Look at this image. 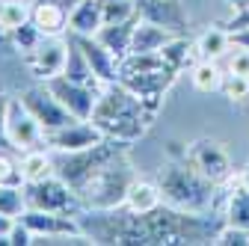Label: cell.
<instances>
[{
    "instance_id": "6da1fadb",
    "label": "cell",
    "mask_w": 249,
    "mask_h": 246,
    "mask_svg": "<svg viewBox=\"0 0 249 246\" xmlns=\"http://www.w3.org/2000/svg\"><path fill=\"white\" fill-rule=\"evenodd\" d=\"M154 181L160 187L163 205L184 213H211L220 202V187L208 181L187 158H169L154 172Z\"/></svg>"
},
{
    "instance_id": "7a4b0ae2",
    "label": "cell",
    "mask_w": 249,
    "mask_h": 246,
    "mask_svg": "<svg viewBox=\"0 0 249 246\" xmlns=\"http://www.w3.org/2000/svg\"><path fill=\"white\" fill-rule=\"evenodd\" d=\"M92 125H95L104 137L122 140V142H137L148 134L151 122L145 119L140 101L134 98V92L124 83H107L98 95L95 113H92Z\"/></svg>"
},
{
    "instance_id": "3957f363",
    "label": "cell",
    "mask_w": 249,
    "mask_h": 246,
    "mask_svg": "<svg viewBox=\"0 0 249 246\" xmlns=\"http://www.w3.org/2000/svg\"><path fill=\"white\" fill-rule=\"evenodd\" d=\"M137 178V169L131 163V155H116L107 160L101 169L89 175V181L77 190V199L83 205V213H101V211H116L124 205L131 184Z\"/></svg>"
},
{
    "instance_id": "277c9868",
    "label": "cell",
    "mask_w": 249,
    "mask_h": 246,
    "mask_svg": "<svg viewBox=\"0 0 249 246\" xmlns=\"http://www.w3.org/2000/svg\"><path fill=\"white\" fill-rule=\"evenodd\" d=\"M124 151H131V142H122V140H110L104 137L101 142L89 145L83 151H66V155H56V175L69 184V187L77 193L83 184L89 181V175L101 169L107 160H113L116 155H124Z\"/></svg>"
},
{
    "instance_id": "5b68a950",
    "label": "cell",
    "mask_w": 249,
    "mask_h": 246,
    "mask_svg": "<svg viewBox=\"0 0 249 246\" xmlns=\"http://www.w3.org/2000/svg\"><path fill=\"white\" fill-rule=\"evenodd\" d=\"M21 190H24V205L27 208L53 211V213H74V217L83 213V205H80L77 193L59 175H51V178L33 181V184H24Z\"/></svg>"
},
{
    "instance_id": "8992f818",
    "label": "cell",
    "mask_w": 249,
    "mask_h": 246,
    "mask_svg": "<svg viewBox=\"0 0 249 246\" xmlns=\"http://www.w3.org/2000/svg\"><path fill=\"white\" fill-rule=\"evenodd\" d=\"M187 160H190L208 181H213L216 187H223V184H229L237 175L229 148L220 140H211V137H199L193 142H187Z\"/></svg>"
},
{
    "instance_id": "52a82bcc",
    "label": "cell",
    "mask_w": 249,
    "mask_h": 246,
    "mask_svg": "<svg viewBox=\"0 0 249 246\" xmlns=\"http://www.w3.org/2000/svg\"><path fill=\"white\" fill-rule=\"evenodd\" d=\"M6 145L12 151H18V155L45 145V128L39 125V119L24 107V101L18 95L9 98V110H6Z\"/></svg>"
},
{
    "instance_id": "ba28073f",
    "label": "cell",
    "mask_w": 249,
    "mask_h": 246,
    "mask_svg": "<svg viewBox=\"0 0 249 246\" xmlns=\"http://www.w3.org/2000/svg\"><path fill=\"white\" fill-rule=\"evenodd\" d=\"M66 59H69V39L53 36V39H42L39 48L24 53L21 63H24V69L30 71L33 80L48 83V80H53L66 71Z\"/></svg>"
},
{
    "instance_id": "9c48e42d",
    "label": "cell",
    "mask_w": 249,
    "mask_h": 246,
    "mask_svg": "<svg viewBox=\"0 0 249 246\" xmlns=\"http://www.w3.org/2000/svg\"><path fill=\"white\" fill-rule=\"evenodd\" d=\"M18 98L24 101V107H27L30 113L39 119V125L45 128V134H48V131H56V128H62V125H69V122H74V116L59 104V98L48 89V83H39V80H36L33 86L21 89Z\"/></svg>"
},
{
    "instance_id": "30bf717a",
    "label": "cell",
    "mask_w": 249,
    "mask_h": 246,
    "mask_svg": "<svg viewBox=\"0 0 249 246\" xmlns=\"http://www.w3.org/2000/svg\"><path fill=\"white\" fill-rule=\"evenodd\" d=\"M48 89L59 98V104L66 107L74 119H92L104 86L101 89L98 86H86V83H77V80H69L66 74H59V77L48 80Z\"/></svg>"
},
{
    "instance_id": "8fae6325",
    "label": "cell",
    "mask_w": 249,
    "mask_h": 246,
    "mask_svg": "<svg viewBox=\"0 0 249 246\" xmlns=\"http://www.w3.org/2000/svg\"><path fill=\"white\" fill-rule=\"evenodd\" d=\"M104 134L92 125L89 119H74L69 125H62L56 131H48L45 134V145L53 151V155H66V151H83L89 145L101 142Z\"/></svg>"
},
{
    "instance_id": "7c38bea8",
    "label": "cell",
    "mask_w": 249,
    "mask_h": 246,
    "mask_svg": "<svg viewBox=\"0 0 249 246\" xmlns=\"http://www.w3.org/2000/svg\"><path fill=\"white\" fill-rule=\"evenodd\" d=\"M74 42L80 45V51H83V56H86L92 74H95L104 86L119 80V56H113L95 36H74Z\"/></svg>"
},
{
    "instance_id": "4fadbf2b",
    "label": "cell",
    "mask_w": 249,
    "mask_h": 246,
    "mask_svg": "<svg viewBox=\"0 0 249 246\" xmlns=\"http://www.w3.org/2000/svg\"><path fill=\"white\" fill-rule=\"evenodd\" d=\"M220 205H223V223L249 228V187L240 184L237 175L220 187Z\"/></svg>"
},
{
    "instance_id": "5bb4252c",
    "label": "cell",
    "mask_w": 249,
    "mask_h": 246,
    "mask_svg": "<svg viewBox=\"0 0 249 246\" xmlns=\"http://www.w3.org/2000/svg\"><path fill=\"white\" fill-rule=\"evenodd\" d=\"M140 18L163 24L175 33H187V12L181 9L178 0H134Z\"/></svg>"
},
{
    "instance_id": "9a60e30c",
    "label": "cell",
    "mask_w": 249,
    "mask_h": 246,
    "mask_svg": "<svg viewBox=\"0 0 249 246\" xmlns=\"http://www.w3.org/2000/svg\"><path fill=\"white\" fill-rule=\"evenodd\" d=\"M30 21H33L45 39L53 36H66L69 33V9L59 3V0H33V12H30Z\"/></svg>"
},
{
    "instance_id": "2e32d148",
    "label": "cell",
    "mask_w": 249,
    "mask_h": 246,
    "mask_svg": "<svg viewBox=\"0 0 249 246\" xmlns=\"http://www.w3.org/2000/svg\"><path fill=\"white\" fill-rule=\"evenodd\" d=\"M104 27V0H80L69 9L71 36H95Z\"/></svg>"
},
{
    "instance_id": "e0dca14e",
    "label": "cell",
    "mask_w": 249,
    "mask_h": 246,
    "mask_svg": "<svg viewBox=\"0 0 249 246\" xmlns=\"http://www.w3.org/2000/svg\"><path fill=\"white\" fill-rule=\"evenodd\" d=\"M160 56L166 59V66L181 77L187 74L196 63H199V51H196V39H190L187 33H178L172 36L163 48H160Z\"/></svg>"
},
{
    "instance_id": "ac0fdd59",
    "label": "cell",
    "mask_w": 249,
    "mask_h": 246,
    "mask_svg": "<svg viewBox=\"0 0 249 246\" xmlns=\"http://www.w3.org/2000/svg\"><path fill=\"white\" fill-rule=\"evenodd\" d=\"M160 205H163V196H160L158 181L137 175L134 184H131V190H128V196H124V205L122 208H128L134 213H151V211H158Z\"/></svg>"
},
{
    "instance_id": "d6986e66",
    "label": "cell",
    "mask_w": 249,
    "mask_h": 246,
    "mask_svg": "<svg viewBox=\"0 0 249 246\" xmlns=\"http://www.w3.org/2000/svg\"><path fill=\"white\" fill-rule=\"evenodd\" d=\"M172 36H178L175 30L163 27V24H154V21H145L140 18L137 27H134V39H131V51L134 53H148V51H160Z\"/></svg>"
},
{
    "instance_id": "ffe728a7",
    "label": "cell",
    "mask_w": 249,
    "mask_h": 246,
    "mask_svg": "<svg viewBox=\"0 0 249 246\" xmlns=\"http://www.w3.org/2000/svg\"><path fill=\"white\" fill-rule=\"evenodd\" d=\"M21 175H24V184L45 181V178L56 175V160L51 155V148L39 145V148L24 151V155H21Z\"/></svg>"
},
{
    "instance_id": "44dd1931",
    "label": "cell",
    "mask_w": 249,
    "mask_h": 246,
    "mask_svg": "<svg viewBox=\"0 0 249 246\" xmlns=\"http://www.w3.org/2000/svg\"><path fill=\"white\" fill-rule=\"evenodd\" d=\"M137 21H140V15L137 18H131V21H119V24H104L98 33H95V39L113 53V56H124L131 51V39H134V27H137Z\"/></svg>"
},
{
    "instance_id": "7402d4cb",
    "label": "cell",
    "mask_w": 249,
    "mask_h": 246,
    "mask_svg": "<svg viewBox=\"0 0 249 246\" xmlns=\"http://www.w3.org/2000/svg\"><path fill=\"white\" fill-rule=\"evenodd\" d=\"M196 51H199V59H216L220 63L223 56H229L231 51V36L223 24H213V27H205L202 33L196 36Z\"/></svg>"
},
{
    "instance_id": "603a6c76",
    "label": "cell",
    "mask_w": 249,
    "mask_h": 246,
    "mask_svg": "<svg viewBox=\"0 0 249 246\" xmlns=\"http://www.w3.org/2000/svg\"><path fill=\"white\" fill-rule=\"evenodd\" d=\"M223 77H226V69L216 63V59H199V63L190 69V83H193L196 92H202V95L220 92Z\"/></svg>"
},
{
    "instance_id": "cb8c5ba5",
    "label": "cell",
    "mask_w": 249,
    "mask_h": 246,
    "mask_svg": "<svg viewBox=\"0 0 249 246\" xmlns=\"http://www.w3.org/2000/svg\"><path fill=\"white\" fill-rule=\"evenodd\" d=\"M66 74L69 80H77V83H86V86H104L95 74H92V69H89V63H86V56H83V51H80V45L74 42V36L69 33V59H66Z\"/></svg>"
},
{
    "instance_id": "d4e9b609",
    "label": "cell",
    "mask_w": 249,
    "mask_h": 246,
    "mask_svg": "<svg viewBox=\"0 0 249 246\" xmlns=\"http://www.w3.org/2000/svg\"><path fill=\"white\" fill-rule=\"evenodd\" d=\"M30 12H33V0H0V24L6 30L27 24Z\"/></svg>"
},
{
    "instance_id": "484cf974",
    "label": "cell",
    "mask_w": 249,
    "mask_h": 246,
    "mask_svg": "<svg viewBox=\"0 0 249 246\" xmlns=\"http://www.w3.org/2000/svg\"><path fill=\"white\" fill-rule=\"evenodd\" d=\"M45 36H42V30L33 24V21H27V24H21V27H15V30H9V45H12V51H18L21 56L24 53H30L33 48H39V42H42Z\"/></svg>"
},
{
    "instance_id": "4316f807",
    "label": "cell",
    "mask_w": 249,
    "mask_h": 246,
    "mask_svg": "<svg viewBox=\"0 0 249 246\" xmlns=\"http://www.w3.org/2000/svg\"><path fill=\"white\" fill-rule=\"evenodd\" d=\"M220 95H223L229 104H249V77L226 71L223 86H220Z\"/></svg>"
},
{
    "instance_id": "83f0119b",
    "label": "cell",
    "mask_w": 249,
    "mask_h": 246,
    "mask_svg": "<svg viewBox=\"0 0 249 246\" xmlns=\"http://www.w3.org/2000/svg\"><path fill=\"white\" fill-rule=\"evenodd\" d=\"M0 184L3 187H24V175H21V158L0 151Z\"/></svg>"
},
{
    "instance_id": "f1b7e54d",
    "label": "cell",
    "mask_w": 249,
    "mask_h": 246,
    "mask_svg": "<svg viewBox=\"0 0 249 246\" xmlns=\"http://www.w3.org/2000/svg\"><path fill=\"white\" fill-rule=\"evenodd\" d=\"M137 3L134 0H104V24H119L137 18Z\"/></svg>"
},
{
    "instance_id": "f546056e",
    "label": "cell",
    "mask_w": 249,
    "mask_h": 246,
    "mask_svg": "<svg viewBox=\"0 0 249 246\" xmlns=\"http://www.w3.org/2000/svg\"><path fill=\"white\" fill-rule=\"evenodd\" d=\"M211 243H216V246H249V228L223 223L216 228V234L211 237Z\"/></svg>"
},
{
    "instance_id": "4dcf8cb0",
    "label": "cell",
    "mask_w": 249,
    "mask_h": 246,
    "mask_svg": "<svg viewBox=\"0 0 249 246\" xmlns=\"http://www.w3.org/2000/svg\"><path fill=\"white\" fill-rule=\"evenodd\" d=\"M24 190L21 187H3L0 184V213H12V217H21L24 211Z\"/></svg>"
},
{
    "instance_id": "1f68e13d",
    "label": "cell",
    "mask_w": 249,
    "mask_h": 246,
    "mask_svg": "<svg viewBox=\"0 0 249 246\" xmlns=\"http://www.w3.org/2000/svg\"><path fill=\"white\" fill-rule=\"evenodd\" d=\"M226 71L249 77V51H246V48H231V51H229V63H226Z\"/></svg>"
},
{
    "instance_id": "d6a6232c",
    "label": "cell",
    "mask_w": 249,
    "mask_h": 246,
    "mask_svg": "<svg viewBox=\"0 0 249 246\" xmlns=\"http://www.w3.org/2000/svg\"><path fill=\"white\" fill-rule=\"evenodd\" d=\"M9 243H12V246H30V243H33V234H30V228H27L21 220L12 226V231H9Z\"/></svg>"
},
{
    "instance_id": "836d02e7",
    "label": "cell",
    "mask_w": 249,
    "mask_h": 246,
    "mask_svg": "<svg viewBox=\"0 0 249 246\" xmlns=\"http://www.w3.org/2000/svg\"><path fill=\"white\" fill-rule=\"evenodd\" d=\"M15 223H18V217H12V213H0V246H12L9 243V231H12Z\"/></svg>"
},
{
    "instance_id": "e575fe53",
    "label": "cell",
    "mask_w": 249,
    "mask_h": 246,
    "mask_svg": "<svg viewBox=\"0 0 249 246\" xmlns=\"http://www.w3.org/2000/svg\"><path fill=\"white\" fill-rule=\"evenodd\" d=\"M9 98L6 95V89L0 86V142H6V110H9Z\"/></svg>"
},
{
    "instance_id": "d590c367",
    "label": "cell",
    "mask_w": 249,
    "mask_h": 246,
    "mask_svg": "<svg viewBox=\"0 0 249 246\" xmlns=\"http://www.w3.org/2000/svg\"><path fill=\"white\" fill-rule=\"evenodd\" d=\"M229 36H231V48H246L249 51V27L229 30Z\"/></svg>"
},
{
    "instance_id": "8d00e7d4",
    "label": "cell",
    "mask_w": 249,
    "mask_h": 246,
    "mask_svg": "<svg viewBox=\"0 0 249 246\" xmlns=\"http://www.w3.org/2000/svg\"><path fill=\"white\" fill-rule=\"evenodd\" d=\"M229 6H231V12H246L249 0H229Z\"/></svg>"
},
{
    "instance_id": "74e56055",
    "label": "cell",
    "mask_w": 249,
    "mask_h": 246,
    "mask_svg": "<svg viewBox=\"0 0 249 246\" xmlns=\"http://www.w3.org/2000/svg\"><path fill=\"white\" fill-rule=\"evenodd\" d=\"M237 178H240V184H246V187H249V160H246V166L237 172Z\"/></svg>"
},
{
    "instance_id": "f35d334b",
    "label": "cell",
    "mask_w": 249,
    "mask_h": 246,
    "mask_svg": "<svg viewBox=\"0 0 249 246\" xmlns=\"http://www.w3.org/2000/svg\"><path fill=\"white\" fill-rule=\"evenodd\" d=\"M3 45H9V30L0 24V48H3Z\"/></svg>"
},
{
    "instance_id": "ab89813d",
    "label": "cell",
    "mask_w": 249,
    "mask_h": 246,
    "mask_svg": "<svg viewBox=\"0 0 249 246\" xmlns=\"http://www.w3.org/2000/svg\"><path fill=\"white\" fill-rule=\"evenodd\" d=\"M246 12H249V9H246Z\"/></svg>"
}]
</instances>
